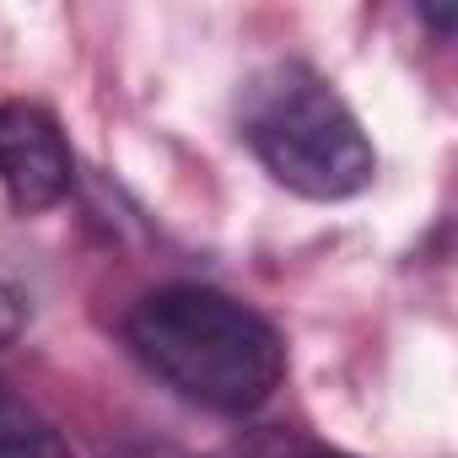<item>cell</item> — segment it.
Masks as SVG:
<instances>
[{"mask_svg":"<svg viewBox=\"0 0 458 458\" xmlns=\"http://www.w3.org/2000/svg\"><path fill=\"white\" fill-rule=\"evenodd\" d=\"M0 458H65L60 431L0 383Z\"/></svg>","mask_w":458,"mask_h":458,"instance_id":"4","label":"cell"},{"mask_svg":"<svg viewBox=\"0 0 458 458\" xmlns=\"http://www.w3.org/2000/svg\"><path fill=\"white\" fill-rule=\"evenodd\" d=\"M318 458H345V453H318Z\"/></svg>","mask_w":458,"mask_h":458,"instance_id":"6","label":"cell"},{"mask_svg":"<svg viewBox=\"0 0 458 458\" xmlns=\"http://www.w3.org/2000/svg\"><path fill=\"white\" fill-rule=\"evenodd\" d=\"M243 140L265 173L302 199H351L377 173L361 119L313 65L297 60H281L249 81Z\"/></svg>","mask_w":458,"mask_h":458,"instance_id":"2","label":"cell"},{"mask_svg":"<svg viewBox=\"0 0 458 458\" xmlns=\"http://www.w3.org/2000/svg\"><path fill=\"white\" fill-rule=\"evenodd\" d=\"M76 157L60 119L38 103H0V189L12 210L38 216L71 194Z\"/></svg>","mask_w":458,"mask_h":458,"instance_id":"3","label":"cell"},{"mask_svg":"<svg viewBox=\"0 0 458 458\" xmlns=\"http://www.w3.org/2000/svg\"><path fill=\"white\" fill-rule=\"evenodd\" d=\"M22 318H28V308H22V297L0 281V345H12L17 335H22Z\"/></svg>","mask_w":458,"mask_h":458,"instance_id":"5","label":"cell"},{"mask_svg":"<svg viewBox=\"0 0 458 458\" xmlns=\"http://www.w3.org/2000/svg\"><path fill=\"white\" fill-rule=\"evenodd\" d=\"M140 367L216 415H254L286 377V345L249 302L216 286H162L124 318Z\"/></svg>","mask_w":458,"mask_h":458,"instance_id":"1","label":"cell"}]
</instances>
